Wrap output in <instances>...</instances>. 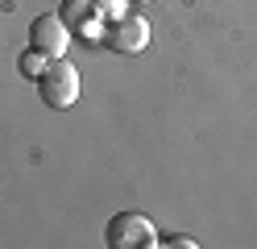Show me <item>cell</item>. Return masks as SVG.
Instances as JSON below:
<instances>
[{"instance_id": "obj_8", "label": "cell", "mask_w": 257, "mask_h": 249, "mask_svg": "<svg viewBox=\"0 0 257 249\" xmlns=\"http://www.w3.org/2000/svg\"><path fill=\"white\" fill-rule=\"evenodd\" d=\"M133 5H150V0H133Z\"/></svg>"}, {"instance_id": "obj_4", "label": "cell", "mask_w": 257, "mask_h": 249, "mask_svg": "<svg viewBox=\"0 0 257 249\" xmlns=\"http://www.w3.org/2000/svg\"><path fill=\"white\" fill-rule=\"evenodd\" d=\"M104 46L116 50V54H141V50L150 46V25L146 17H116L108 29H104Z\"/></svg>"}, {"instance_id": "obj_5", "label": "cell", "mask_w": 257, "mask_h": 249, "mask_svg": "<svg viewBox=\"0 0 257 249\" xmlns=\"http://www.w3.org/2000/svg\"><path fill=\"white\" fill-rule=\"evenodd\" d=\"M62 21H67L71 38H100V9L95 0H62Z\"/></svg>"}, {"instance_id": "obj_3", "label": "cell", "mask_w": 257, "mask_h": 249, "mask_svg": "<svg viewBox=\"0 0 257 249\" xmlns=\"http://www.w3.org/2000/svg\"><path fill=\"white\" fill-rule=\"evenodd\" d=\"M29 46H34L38 54H46V58H62V54H67V46H71L67 21H62L58 13L34 17V21H29Z\"/></svg>"}, {"instance_id": "obj_7", "label": "cell", "mask_w": 257, "mask_h": 249, "mask_svg": "<svg viewBox=\"0 0 257 249\" xmlns=\"http://www.w3.org/2000/svg\"><path fill=\"white\" fill-rule=\"evenodd\" d=\"M158 245H174V249H195L199 241H195V237H187V232H174V237H162Z\"/></svg>"}, {"instance_id": "obj_2", "label": "cell", "mask_w": 257, "mask_h": 249, "mask_svg": "<svg viewBox=\"0 0 257 249\" xmlns=\"http://www.w3.org/2000/svg\"><path fill=\"white\" fill-rule=\"evenodd\" d=\"M104 241H108V249H154L158 232L141 212H116L104 228Z\"/></svg>"}, {"instance_id": "obj_6", "label": "cell", "mask_w": 257, "mask_h": 249, "mask_svg": "<svg viewBox=\"0 0 257 249\" xmlns=\"http://www.w3.org/2000/svg\"><path fill=\"white\" fill-rule=\"evenodd\" d=\"M46 62H50V58H46V54H38V50H34V46H29V50H25V54L17 58V66H21V75H25V79H38V75L46 71Z\"/></svg>"}, {"instance_id": "obj_1", "label": "cell", "mask_w": 257, "mask_h": 249, "mask_svg": "<svg viewBox=\"0 0 257 249\" xmlns=\"http://www.w3.org/2000/svg\"><path fill=\"white\" fill-rule=\"evenodd\" d=\"M38 96H42V104L54 108V112L75 108V100H79V71L67 62V54L46 62V71L38 75Z\"/></svg>"}]
</instances>
